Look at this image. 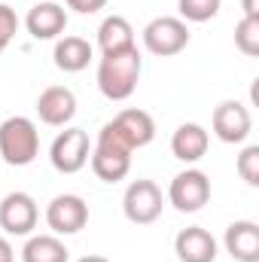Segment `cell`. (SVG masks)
Instances as JSON below:
<instances>
[{
  "instance_id": "cell-17",
  "label": "cell",
  "mask_w": 259,
  "mask_h": 262,
  "mask_svg": "<svg viewBox=\"0 0 259 262\" xmlns=\"http://www.w3.org/2000/svg\"><path fill=\"white\" fill-rule=\"evenodd\" d=\"M92 43L89 40H82V37H61L58 43H55V52H52V58H55V67L58 70H64V73H79V70H85L89 61H92Z\"/></svg>"
},
{
  "instance_id": "cell-26",
  "label": "cell",
  "mask_w": 259,
  "mask_h": 262,
  "mask_svg": "<svg viewBox=\"0 0 259 262\" xmlns=\"http://www.w3.org/2000/svg\"><path fill=\"white\" fill-rule=\"evenodd\" d=\"M244 6V18H259V0H241Z\"/></svg>"
},
{
  "instance_id": "cell-4",
  "label": "cell",
  "mask_w": 259,
  "mask_h": 262,
  "mask_svg": "<svg viewBox=\"0 0 259 262\" xmlns=\"http://www.w3.org/2000/svg\"><path fill=\"white\" fill-rule=\"evenodd\" d=\"M143 46H146V52H153L159 58H171L189 46V28L183 18L159 15L143 28Z\"/></svg>"
},
{
  "instance_id": "cell-24",
  "label": "cell",
  "mask_w": 259,
  "mask_h": 262,
  "mask_svg": "<svg viewBox=\"0 0 259 262\" xmlns=\"http://www.w3.org/2000/svg\"><path fill=\"white\" fill-rule=\"evenodd\" d=\"M67 6H70L73 12H82V15H92V12H98V9H104V6H107V0H67Z\"/></svg>"
},
{
  "instance_id": "cell-18",
  "label": "cell",
  "mask_w": 259,
  "mask_h": 262,
  "mask_svg": "<svg viewBox=\"0 0 259 262\" xmlns=\"http://www.w3.org/2000/svg\"><path fill=\"white\" fill-rule=\"evenodd\" d=\"M98 46L101 52H119V49H131L134 46V28L128 25V18L122 15H107L98 28Z\"/></svg>"
},
{
  "instance_id": "cell-25",
  "label": "cell",
  "mask_w": 259,
  "mask_h": 262,
  "mask_svg": "<svg viewBox=\"0 0 259 262\" xmlns=\"http://www.w3.org/2000/svg\"><path fill=\"white\" fill-rule=\"evenodd\" d=\"M0 262H15V253H12V244L0 235Z\"/></svg>"
},
{
  "instance_id": "cell-21",
  "label": "cell",
  "mask_w": 259,
  "mask_h": 262,
  "mask_svg": "<svg viewBox=\"0 0 259 262\" xmlns=\"http://www.w3.org/2000/svg\"><path fill=\"white\" fill-rule=\"evenodd\" d=\"M220 3L223 0H177V9L183 15V21H210L217 12H220Z\"/></svg>"
},
{
  "instance_id": "cell-20",
  "label": "cell",
  "mask_w": 259,
  "mask_h": 262,
  "mask_svg": "<svg viewBox=\"0 0 259 262\" xmlns=\"http://www.w3.org/2000/svg\"><path fill=\"white\" fill-rule=\"evenodd\" d=\"M235 46L247 58L259 55V18H241L235 25Z\"/></svg>"
},
{
  "instance_id": "cell-1",
  "label": "cell",
  "mask_w": 259,
  "mask_h": 262,
  "mask_svg": "<svg viewBox=\"0 0 259 262\" xmlns=\"http://www.w3.org/2000/svg\"><path fill=\"white\" fill-rule=\"evenodd\" d=\"M140 52L137 46L119 49V52H107L98 64V89L107 101H128L137 89L140 79Z\"/></svg>"
},
{
  "instance_id": "cell-6",
  "label": "cell",
  "mask_w": 259,
  "mask_h": 262,
  "mask_svg": "<svg viewBox=\"0 0 259 262\" xmlns=\"http://www.w3.org/2000/svg\"><path fill=\"white\" fill-rule=\"evenodd\" d=\"M168 198H171V204H174L180 213H195V210H201V207L210 201V180H207V174L198 171V168L180 171V174L171 180V186H168Z\"/></svg>"
},
{
  "instance_id": "cell-14",
  "label": "cell",
  "mask_w": 259,
  "mask_h": 262,
  "mask_svg": "<svg viewBox=\"0 0 259 262\" xmlns=\"http://www.w3.org/2000/svg\"><path fill=\"white\" fill-rule=\"evenodd\" d=\"M174 253L180 262H213L217 259V241L207 229L189 226L174 238Z\"/></svg>"
},
{
  "instance_id": "cell-9",
  "label": "cell",
  "mask_w": 259,
  "mask_h": 262,
  "mask_svg": "<svg viewBox=\"0 0 259 262\" xmlns=\"http://www.w3.org/2000/svg\"><path fill=\"white\" fill-rule=\"evenodd\" d=\"M46 223L55 235H76L89 223V204L73 192L55 195L46 207Z\"/></svg>"
},
{
  "instance_id": "cell-3",
  "label": "cell",
  "mask_w": 259,
  "mask_h": 262,
  "mask_svg": "<svg viewBox=\"0 0 259 262\" xmlns=\"http://www.w3.org/2000/svg\"><path fill=\"white\" fill-rule=\"evenodd\" d=\"M40 152V131L28 116H9L0 125V156L12 168H25Z\"/></svg>"
},
{
  "instance_id": "cell-19",
  "label": "cell",
  "mask_w": 259,
  "mask_h": 262,
  "mask_svg": "<svg viewBox=\"0 0 259 262\" xmlns=\"http://www.w3.org/2000/svg\"><path fill=\"white\" fill-rule=\"evenodd\" d=\"M67 256L70 250L55 235H34L21 250V262H67Z\"/></svg>"
},
{
  "instance_id": "cell-23",
  "label": "cell",
  "mask_w": 259,
  "mask_h": 262,
  "mask_svg": "<svg viewBox=\"0 0 259 262\" xmlns=\"http://www.w3.org/2000/svg\"><path fill=\"white\" fill-rule=\"evenodd\" d=\"M15 31H18V15H15V9L6 6V3H0V52L12 43Z\"/></svg>"
},
{
  "instance_id": "cell-11",
  "label": "cell",
  "mask_w": 259,
  "mask_h": 262,
  "mask_svg": "<svg viewBox=\"0 0 259 262\" xmlns=\"http://www.w3.org/2000/svg\"><path fill=\"white\" fill-rule=\"evenodd\" d=\"M37 113L46 125L61 128L76 116V95L67 85H49L40 98H37Z\"/></svg>"
},
{
  "instance_id": "cell-13",
  "label": "cell",
  "mask_w": 259,
  "mask_h": 262,
  "mask_svg": "<svg viewBox=\"0 0 259 262\" xmlns=\"http://www.w3.org/2000/svg\"><path fill=\"white\" fill-rule=\"evenodd\" d=\"M113 128L119 131V137L128 143L131 149H140L146 143H153L156 137V122L146 110H137V107H128L122 113L113 116Z\"/></svg>"
},
{
  "instance_id": "cell-2",
  "label": "cell",
  "mask_w": 259,
  "mask_h": 262,
  "mask_svg": "<svg viewBox=\"0 0 259 262\" xmlns=\"http://www.w3.org/2000/svg\"><path fill=\"white\" fill-rule=\"evenodd\" d=\"M131 152L134 149L119 137L113 122H107L98 131V140H95V149H92V171H95V177L104 180V183L125 180L131 171Z\"/></svg>"
},
{
  "instance_id": "cell-7",
  "label": "cell",
  "mask_w": 259,
  "mask_h": 262,
  "mask_svg": "<svg viewBox=\"0 0 259 262\" xmlns=\"http://www.w3.org/2000/svg\"><path fill=\"white\" fill-rule=\"evenodd\" d=\"M162 207H165V198H162V189L153 183V180H134L128 189H125V198H122V210L131 223L137 226H149L162 216Z\"/></svg>"
},
{
  "instance_id": "cell-16",
  "label": "cell",
  "mask_w": 259,
  "mask_h": 262,
  "mask_svg": "<svg viewBox=\"0 0 259 262\" xmlns=\"http://www.w3.org/2000/svg\"><path fill=\"white\" fill-rule=\"evenodd\" d=\"M207 143H210V137L198 122H183L171 137V152L180 162H198L207 152Z\"/></svg>"
},
{
  "instance_id": "cell-27",
  "label": "cell",
  "mask_w": 259,
  "mask_h": 262,
  "mask_svg": "<svg viewBox=\"0 0 259 262\" xmlns=\"http://www.w3.org/2000/svg\"><path fill=\"white\" fill-rule=\"evenodd\" d=\"M76 262H110V259H104V256H82V259H76Z\"/></svg>"
},
{
  "instance_id": "cell-8",
  "label": "cell",
  "mask_w": 259,
  "mask_h": 262,
  "mask_svg": "<svg viewBox=\"0 0 259 262\" xmlns=\"http://www.w3.org/2000/svg\"><path fill=\"white\" fill-rule=\"evenodd\" d=\"M37 220H40L37 201L28 192H9L0 201V229L6 235H15V238L31 235L37 229Z\"/></svg>"
},
{
  "instance_id": "cell-22",
  "label": "cell",
  "mask_w": 259,
  "mask_h": 262,
  "mask_svg": "<svg viewBox=\"0 0 259 262\" xmlns=\"http://www.w3.org/2000/svg\"><path fill=\"white\" fill-rule=\"evenodd\" d=\"M238 174L247 186H259V146L250 143L244 146V152L238 156Z\"/></svg>"
},
{
  "instance_id": "cell-12",
  "label": "cell",
  "mask_w": 259,
  "mask_h": 262,
  "mask_svg": "<svg viewBox=\"0 0 259 262\" xmlns=\"http://www.w3.org/2000/svg\"><path fill=\"white\" fill-rule=\"evenodd\" d=\"M25 25H28V34L34 40H55V37L64 34V28H67V9L58 6V3H52V0H40L28 12Z\"/></svg>"
},
{
  "instance_id": "cell-5",
  "label": "cell",
  "mask_w": 259,
  "mask_h": 262,
  "mask_svg": "<svg viewBox=\"0 0 259 262\" xmlns=\"http://www.w3.org/2000/svg\"><path fill=\"white\" fill-rule=\"evenodd\" d=\"M92 149H89V134L82 128H64L49 146V162L58 174H76L85 168Z\"/></svg>"
},
{
  "instance_id": "cell-10",
  "label": "cell",
  "mask_w": 259,
  "mask_h": 262,
  "mask_svg": "<svg viewBox=\"0 0 259 262\" xmlns=\"http://www.w3.org/2000/svg\"><path fill=\"white\" fill-rule=\"evenodd\" d=\"M210 125H213V134L223 143H244L250 128H253V116H250V110L241 101H223L213 110Z\"/></svg>"
},
{
  "instance_id": "cell-15",
  "label": "cell",
  "mask_w": 259,
  "mask_h": 262,
  "mask_svg": "<svg viewBox=\"0 0 259 262\" xmlns=\"http://www.w3.org/2000/svg\"><path fill=\"white\" fill-rule=\"evenodd\" d=\"M229 256L235 262H259V226L250 220H238L226 229L223 238Z\"/></svg>"
}]
</instances>
